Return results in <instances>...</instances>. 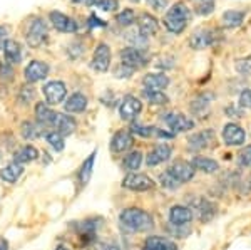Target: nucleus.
I'll return each instance as SVG.
<instances>
[{
    "mask_svg": "<svg viewBox=\"0 0 251 250\" xmlns=\"http://www.w3.org/2000/svg\"><path fill=\"white\" fill-rule=\"evenodd\" d=\"M119 220L126 228L132 232H146L154 225L151 213L141 210V208H127L119 215Z\"/></svg>",
    "mask_w": 251,
    "mask_h": 250,
    "instance_id": "f257e3e1",
    "label": "nucleus"
},
{
    "mask_svg": "<svg viewBox=\"0 0 251 250\" xmlns=\"http://www.w3.org/2000/svg\"><path fill=\"white\" fill-rule=\"evenodd\" d=\"M188 19H189V9L186 7V3L183 2H176L174 5L166 12L164 15V27L173 34H181L186 26H188Z\"/></svg>",
    "mask_w": 251,
    "mask_h": 250,
    "instance_id": "f03ea898",
    "label": "nucleus"
},
{
    "mask_svg": "<svg viewBox=\"0 0 251 250\" xmlns=\"http://www.w3.org/2000/svg\"><path fill=\"white\" fill-rule=\"evenodd\" d=\"M47 39V26L42 19L34 17L27 26L25 40L30 47H40Z\"/></svg>",
    "mask_w": 251,
    "mask_h": 250,
    "instance_id": "7ed1b4c3",
    "label": "nucleus"
},
{
    "mask_svg": "<svg viewBox=\"0 0 251 250\" xmlns=\"http://www.w3.org/2000/svg\"><path fill=\"white\" fill-rule=\"evenodd\" d=\"M121 64L131 71H136L148 64V57L139 47H126L121 51Z\"/></svg>",
    "mask_w": 251,
    "mask_h": 250,
    "instance_id": "20e7f679",
    "label": "nucleus"
},
{
    "mask_svg": "<svg viewBox=\"0 0 251 250\" xmlns=\"http://www.w3.org/2000/svg\"><path fill=\"white\" fill-rule=\"evenodd\" d=\"M164 123L174 133H184L194 128V121L183 112H169V114L164 116Z\"/></svg>",
    "mask_w": 251,
    "mask_h": 250,
    "instance_id": "39448f33",
    "label": "nucleus"
},
{
    "mask_svg": "<svg viewBox=\"0 0 251 250\" xmlns=\"http://www.w3.org/2000/svg\"><path fill=\"white\" fill-rule=\"evenodd\" d=\"M216 40H218V32L214 29H200L193 34V37L189 39V44H191L193 49L203 51L206 47L213 46Z\"/></svg>",
    "mask_w": 251,
    "mask_h": 250,
    "instance_id": "423d86ee",
    "label": "nucleus"
},
{
    "mask_svg": "<svg viewBox=\"0 0 251 250\" xmlns=\"http://www.w3.org/2000/svg\"><path fill=\"white\" fill-rule=\"evenodd\" d=\"M44 96H46L47 104H59L66 99L67 89H66V84L62 81H50L47 83L46 86L42 87Z\"/></svg>",
    "mask_w": 251,
    "mask_h": 250,
    "instance_id": "0eeeda50",
    "label": "nucleus"
},
{
    "mask_svg": "<svg viewBox=\"0 0 251 250\" xmlns=\"http://www.w3.org/2000/svg\"><path fill=\"white\" fill-rule=\"evenodd\" d=\"M123 185L132 192H148L152 190L154 181L149 178L148 175H143V173H131V175H127L124 178Z\"/></svg>",
    "mask_w": 251,
    "mask_h": 250,
    "instance_id": "6e6552de",
    "label": "nucleus"
},
{
    "mask_svg": "<svg viewBox=\"0 0 251 250\" xmlns=\"http://www.w3.org/2000/svg\"><path fill=\"white\" fill-rule=\"evenodd\" d=\"M141 111H143V103H141L136 96H126V98L121 101L119 114L124 121H132Z\"/></svg>",
    "mask_w": 251,
    "mask_h": 250,
    "instance_id": "1a4fd4ad",
    "label": "nucleus"
},
{
    "mask_svg": "<svg viewBox=\"0 0 251 250\" xmlns=\"http://www.w3.org/2000/svg\"><path fill=\"white\" fill-rule=\"evenodd\" d=\"M223 139H225V143L229 144V146H240V144L245 143L246 133L240 124L228 123L225 126V130H223Z\"/></svg>",
    "mask_w": 251,
    "mask_h": 250,
    "instance_id": "9d476101",
    "label": "nucleus"
},
{
    "mask_svg": "<svg viewBox=\"0 0 251 250\" xmlns=\"http://www.w3.org/2000/svg\"><path fill=\"white\" fill-rule=\"evenodd\" d=\"M52 126L55 128V133H59L60 136H69L77 130V121L72 118V116L64 114V112H55Z\"/></svg>",
    "mask_w": 251,
    "mask_h": 250,
    "instance_id": "9b49d317",
    "label": "nucleus"
},
{
    "mask_svg": "<svg viewBox=\"0 0 251 250\" xmlns=\"http://www.w3.org/2000/svg\"><path fill=\"white\" fill-rule=\"evenodd\" d=\"M111 66V49L107 44H99L94 51V57H92V67L99 72H106Z\"/></svg>",
    "mask_w": 251,
    "mask_h": 250,
    "instance_id": "f8f14e48",
    "label": "nucleus"
},
{
    "mask_svg": "<svg viewBox=\"0 0 251 250\" xmlns=\"http://www.w3.org/2000/svg\"><path fill=\"white\" fill-rule=\"evenodd\" d=\"M194 171L196 170H194L193 165L188 163V161H176V163H173L168 170L169 175H173L179 183H186V181L193 180Z\"/></svg>",
    "mask_w": 251,
    "mask_h": 250,
    "instance_id": "ddd939ff",
    "label": "nucleus"
},
{
    "mask_svg": "<svg viewBox=\"0 0 251 250\" xmlns=\"http://www.w3.org/2000/svg\"><path fill=\"white\" fill-rule=\"evenodd\" d=\"M27 83H37V81H44L49 74V64L42 62V60H32L29 66L24 71Z\"/></svg>",
    "mask_w": 251,
    "mask_h": 250,
    "instance_id": "4468645a",
    "label": "nucleus"
},
{
    "mask_svg": "<svg viewBox=\"0 0 251 250\" xmlns=\"http://www.w3.org/2000/svg\"><path fill=\"white\" fill-rule=\"evenodd\" d=\"M49 19H50L52 26L60 32H75L77 30L75 20L71 19L66 14H62V12H57V10L50 12V14H49Z\"/></svg>",
    "mask_w": 251,
    "mask_h": 250,
    "instance_id": "2eb2a0df",
    "label": "nucleus"
},
{
    "mask_svg": "<svg viewBox=\"0 0 251 250\" xmlns=\"http://www.w3.org/2000/svg\"><path fill=\"white\" fill-rule=\"evenodd\" d=\"M191 208L196 212L198 219H200L201 222H209L214 217V213H216L214 205L211 203V201H208L204 198H194L193 203H191Z\"/></svg>",
    "mask_w": 251,
    "mask_h": 250,
    "instance_id": "dca6fc26",
    "label": "nucleus"
},
{
    "mask_svg": "<svg viewBox=\"0 0 251 250\" xmlns=\"http://www.w3.org/2000/svg\"><path fill=\"white\" fill-rule=\"evenodd\" d=\"M193 219V212L191 208L184 207V205H174L169 212V220H171L173 225L176 227H183V225H188Z\"/></svg>",
    "mask_w": 251,
    "mask_h": 250,
    "instance_id": "f3484780",
    "label": "nucleus"
},
{
    "mask_svg": "<svg viewBox=\"0 0 251 250\" xmlns=\"http://www.w3.org/2000/svg\"><path fill=\"white\" fill-rule=\"evenodd\" d=\"M134 143V138L129 131H117L111 139V150L114 153H124Z\"/></svg>",
    "mask_w": 251,
    "mask_h": 250,
    "instance_id": "a211bd4d",
    "label": "nucleus"
},
{
    "mask_svg": "<svg viewBox=\"0 0 251 250\" xmlns=\"http://www.w3.org/2000/svg\"><path fill=\"white\" fill-rule=\"evenodd\" d=\"M171 146L169 144H157L152 151H149L148 155V160H146V163L149 165V167H156V165H161L164 163V161H168L171 158Z\"/></svg>",
    "mask_w": 251,
    "mask_h": 250,
    "instance_id": "6ab92c4d",
    "label": "nucleus"
},
{
    "mask_svg": "<svg viewBox=\"0 0 251 250\" xmlns=\"http://www.w3.org/2000/svg\"><path fill=\"white\" fill-rule=\"evenodd\" d=\"M157 27H159V24L151 14H141L139 19H137V29H139V34L144 39L149 37V35H154L157 32Z\"/></svg>",
    "mask_w": 251,
    "mask_h": 250,
    "instance_id": "aec40b11",
    "label": "nucleus"
},
{
    "mask_svg": "<svg viewBox=\"0 0 251 250\" xmlns=\"http://www.w3.org/2000/svg\"><path fill=\"white\" fill-rule=\"evenodd\" d=\"M3 54H5V60L10 64H19L22 60V47L17 40L9 39L3 46Z\"/></svg>",
    "mask_w": 251,
    "mask_h": 250,
    "instance_id": "412c9836",
    "label": "nucleus"
},
{
    "mask_svg": "<svg viewBox=\"0 0 251 250\" xmlns=\"http://www.w3.org/2000/svg\"><path fill=\"white\" fill-rule=\"evenodd\" d=\"M143 84L146 89H151V91H163L168 87L169 84V78L164 74H148L144 76Z\"/></svg>",
    "mask_w": 251,
    "mask_h": 250,
    "instance_id": "4be33fe9",
    "label": "nucleus"
},
{
    "mask_svg": "<svg viewBox=\"0 0 251 250\" xmlns=\"http://www.w3.org/2000/svg\"><path fill=\"white\" fill-rule=\"evenodd\" d=\"M144 249H148V250H177V245L171 240L164 239V237L152 235V237H148V239H146Z\"/></svg>",
    "mask_w": 251,
    "mask_h": 250,
    "instance_id": "5701e85b",
    "label": "nucleus"
},
{
    "mask_svg": "<svg viewBox=\"0 0 251 250\" xmlns=\"http://www.w3.org/2000/svg\"><path fill=\"white\" fill-rule=\"evenodd\" d=\"M213 139H214V133L208 130L203 133H198V135H193L188 139V143L191 150H203V148L209 146V143H213Z\"/></svg>",
    "mask_w": 251,
    "mask_h": 250,
    "instance_id": "b1692460",
    "label": "nucleus"
},
{
    "mask_svg": "<svg viewBox=\"0 0 251 250\" xmlns=\"http://www.w3.org/2000/svg\"><path fill=\"white\" fill-rule=\"evenodd\" d=\"M64 108H66L67 112H82L87 108V98L80 92H74L64 103Z\"/></svg>",
    "mask_w": 251,
    "mask_h": 250,
    "instance_id": "393cba45",
    "label": "nucleus"
},
{
    "mask_svg": "<svg viewBox=\"0 0 251 250\" xmlns=\"http://www.w3.org/2000/svg\"><path fill=\"white\" fill-rule=\"evenodd\" d=\"M24 173V167L20 163H9L5 168H3L2 171H0V178L3 181H7V183H15L20 176H22Z\"/></svg>",
    "mask_w": 251,
    "mask_h": 250,
    "instance_id": "a878e982",
    "label": "nucleus"
},
{
    "mask_svg": "<svg viewBox=\"0 0 251 250\" xmlns=\"http://www.w3.org/2000/svg\"><path fill=\"white\" fill-rule=\"evenodd\" d=\"M193 168L194 170H200L203 173H214L220 170V165L218 161H214L211 158H204V156H196L193 161H191Z\"/></svg>",
    "mask_w": 251,
    "mask_h": 250,
    "instance_id": "bb28decb",
    "label": "nucleus"
},
{
    "mask_svg": "<svg viewBox=\"0 0 251 250\" xmlns=\"http://www.w3.org/2000/svg\"><path fill=\"white\" fill-rule=\"evenodd\" d=\"M35 116H37V121L42 126H49V124L54 123L55 112L46 103H37V106H35Z\"/></svg>",
    "mask_w": 251,
    "mask_h": 250,
    "instance_id": "cd10ccee",
    "label": "nucleus"
},
{
    "mask_svg": "<svg viewBox=\"0 0 251 250\" xmlns=\"http://www.w3.org/2000/svg\"><path fill=\"white\" fill-rule=\"evenodd\" d=\"M94 161H96V151L89 155V158L84 161L82 167H80V171H79V181L82 187H86L91 180V175H92V168H94Z\"/></svg>",
    "mask_w": 251,
    "mask_h": 250,
    "instance_id": "c85d7f7f",
    "label": "nucleus"
},
{
    "mask_svg": "<svg viewBox=\"0 0 251 250\" xmlns=\"http://www.w3.org/2000/svg\"><path fill=\"white\" fill-rule=\"evenodd\" d=\"M37 156H39V151L35 150L34 146H30V144H27V146H24V148H20V150L15 153V163H30V161H34V160H37Z\"/></svg>",
    "mask_w": 251,
    "mask_h": 250,
    "instance_id": "c756f323",
    "label": "nucleus"
},
{
    "mask_svg": "<svg viewBox=\"0 0 251 250\" xmlns=\"http://www.w3.org/2000/svg\"><path fill=\"white\" fill-rule=\"evenodd\" d=\"M245 15L246 14L241 10H228L223 14V24H225L226 27H238V26H241Z\"/></svg>",
    "mask_w": 251,
    "mask_h": 250,
    "instance_id": "7c9ffc66",
    "label": "nucleus"
},
{
    "mask_svg": "<svg viewBox=\"0 0 251 250\" xmlns=\"http://www.w3.org/2000/svg\"><path fill=\"white\" fill-rule=\"evenodd\" d=\"M141 163H143V153H141V151H132L124 158L123 167L127 171H134V170H139Z\"/></svg>",
    "mask_w": 251,
    "mask_h": 250,
    "instance_id": "2f4dec72",
    "label": "nucleus"
},
{
    "mask_svg": "<svg viewBox=\"0 0 251 250\" xmlns=\"http://www.w3.org/2000/svg\"><path fill=\"white\" fill-rule=\"evenodd\" d=\"M144 98L149 101V104H156V106H159V104H166L168 103V96L164 94L163 91H151V89H144L143 91Z\"/></svg>",
    "mask_w": 251,
    "mask_h": 250,
    "instance_id": "473e14b6",
    "label": "nucleus"
},
{
    "mask_svg": "<svg viewBox=\"0 0 251 250\" xmlns=\"http://www.w3.org/2000/svg\"><path fill=\"white\" fill-rule=\"evenodd\" d=\"M20 133H22V136L25 139H35L40 136L39 126L35 123H32V121H25V123H22V126H20Z\"/></svg>",
    "mask_w": 251,
    "mask_h": 250,
    "instance_id": "72a5a7b5",
    "label": "nucleus"
},
{
    "mask_svg": "<svg viewBox=\"0 0 251 250\" xmlns=\"http://www.w3.org/2000/svg\"><path fill=\"white\" fill-rule=\"evenodd\" d=\"M46 139L55 151H62L64 146H66V144H64V136H60L59 133H55V131L46 133Z\"/></svg>",
    "mask_w": 251,
    "mask_h": 250,
    "instance_id": "f704fd0d",
    "label": "nucleus"
},
{
    "mask_svg": "<svg viewBox=\"0 0 251 250\" xmlns=\"http://www.w3.org/2000/svg\"><path fill=\"white\" fill-rule=\"evenodd\" d=\"M116 20L119 26L127 27L136 22V14H134V10H131V9H124L123 12H119V14L116 15Z\"/></svg>",
    "mask_w": 251,
    "mask_h": 250,
    "instance_id": "c9c22d12",
    "label": "nucleus"
},
{
    "mask_svg": "<svg viewBox=\"0 0 251 250\" xmlns=\"http://www.w3.org/2000/svg\"><path fill=\"white\" fill-rule=\"evenodd\" d=\"M89 3L97 7V9L104 10V12H114L117 7H119V2H117V0H91Z\"/></svg>",
    "mask_w": 251,
    "mask_h": 250,
    "instance_id": "e433bc0d",
    "label": "nucleus"
},
{
    "mask_svg": "<svg viewBox=\"0 0 251 250\" xmlns=\"http://www.w3.org/2000/svg\"><path fill=\"white\" fill-rule=\"evenodd\" d=\"M161 185H163L164 188H168V190H176L177 187H179V181L174 178L173 175H169L168 171L164 173V175H161Z\"/></svg>",
    "mask_w": 251,
    "mask_h": 250,
    "instance_id": "4c0bfd02",
    "label": "nucleus"
},
{
    "mask_svg": "<svg viewBox=\"0 0 251 250\" xmlns=\"http://www.w3.org/2000/svg\"><path fill=\"white\" fill-rule=\"evenodd\" d=\"M35 98V89L32 86H24L22 89H20V94H19V101L22 104L29 103L30 99Z\"/></svg>",
    "mask_w": 251,
    "mask_h": 250,
    "instance_id": "58836bf2",
    "label": "nucleus"
},
{
    "mask_svg": "<svg viewBox=\"0 0 251 250\" xmlns=\"http://www.w3.org/2000/svg\"><path fill=\"white\" fill-rule=\"evenodd\" d=\"M238 163H240V167L251 168V146H246L245 150H241L240 156H238Z\"/></svg>",
    "mask_w": 251,
    "mask_h": 250,
    "instance_id": "ea45409f",
    "label": "nucleus"
},
{
    "mask_svg": "<svg viewBox=\"0 0 251 250\" xmlns=\"http://www.w3.org/2000/svg\"><path fill=\"white\" fill-rule=\"evenodd\" d=\"M0 79H5V81L14 79V67H12L9 62L0 64Z\"/></svg>",
    "mask_w": 251,
    "mask_h": 250,
    "instance_id": "a19ab883",
    "label": "nucleus"
},
{
    "mask_svg": "<svg viewBox=\"0 0 251 250\" xmlns=\"http://www.w3.org/2000/svg\"><path fill=\"white\" fill-rule=\"evenodd\" d=\"M240 104H241V108H250L251 110V89H246V91L241 92Z\"/></svg>",
    "mask_w": 251,
    "mask_h": 250,
    "instance_id": "79ce46f5",
    "label": "nucleus"
},
{
    "mask_svg": "<svg viewBox=\"0 0 251 250\" xmlns=\"http://www.w3.org/2000/svg\"><path fill=\"white\" fill-rule=\"evenodd\" d=\"M236 69L245 76H251V62L250 60H240L236 64Z\"/></svg>",
    "mask_w": 251,
    "mask_h": 250,
    "instance_id": "37998d69",
    "label": "nucleus"
},
{
    "mask_svg": "<svg viewBox=\"0 0 251 250\" xmlns=\"http://www.w3.org/2000/svg\"><path fill=\"white\" fill-rule=\"evenodd\" d=\"M213 9H214V3L213 2H201V5L198 7V14L208 15V14H211Z\"/></svg>",
    "mask_w": 251,
    "mask_h": 250,
    "instance_id": "c03bdc74",
    "label": "nucleus"
},
{
    "mask_svg": "<svg viewBox=\"0 0 251 250\" xmlns=\"http://www.w3.org/2000/svg\"><path fill=\"white\" fill-rule=\"evenodd\" d=\"M154 10H164L168 7V0H146Z\"/></svg>",
    "mask_w": 251,
    "mask_h": 250,
    "instance_id": "a18cd8bd",
    "label": "nucleus"
},
{
    "mask_svg": "<svg viewBox=\"0 0 251 250\" xmlns=\"http://www.w3.org/2000/svg\"><path fill=\"white\" fill-rule=\"evenodd\" d=\"M7 40H9V27L0 26V51L3 49V46H5Z\"/></svg>",
    "mask_w": 251,
    "mask_h": 250,
    "instance_id": "49530a36",
    "label": "nucleus"
},
{
    "mask_svg": "<svg viewBox=\"0 0 251 250\" xmlns=\"http://www.w3.org/2000/svg\"><path fill=\"white\" fill-rule=\"evenodd\" d=\"M131 69H129V67H126V66H123V64H121V67L119 69L116 71V76L117 78H129V74H131Z\"/></svg>",
    "mask_w": 251,
    "mask_h": 250,
    "instance_id": "de8ad7c7",
    "label": "nucleus"
},
{
    "mask_svg": "<svg viewBox=\"0 0 251 250\" xmlns=\"http://www.w3.org/2000/svg\"><path fill=\"white\" fill-rule=\"evenodd\" d=\"M91 26H99V27H106V22L104 20H100V19H97L96 15H91Z\"/></svg>",
    "mask_w": 251,
    "mask_h": 250,
    "instance_id": "09e8293b",
    "label": "nucleus"
},
{
    "mask_svg": "<svg viewBox=\"0 0 251 250\" xmlns=\"http://www.w3.org/2000/svg\"><path fill=\"white\" fill-rule=\"evenodd\" d=\"M100 250H119V249L114 247V245H102V247H100Z\"/></svg>",
    "mask_w": 251,
    "mask_h": 250,
    "instance_id": "8fccbe9b",
    "label": "nucleus"
},
{
    "mask_svg": "<svg viewBox=\"0 0 251 250\" xmlns=\"http://www.w3.org/2000/svg\"><path fill=\"white\" fill-rule=\"evenodd\" d=\"M0 250H7V242L5 240H0Z\"/></svg>",
    "mask_w": 251,
    "mask_h": 250,
    "instance_id": "3c124183",
    "label": "nucleus"
},
{
    "mask_svg": "<svg viewBox=\"0 0 251 250\" xmlns=\"http://www.w3.org/2000/svg\"><path fill=\"white\" fill-rule=\"evenodd\" d=\"M55 250H69V249H67V247H64V245H60V247H57Z\"/></svg>",
    "mask_w": 251,
    "mask_h": 250,
    "instance_id": "603ef678",
    "label": "nucleus"
},
{
    "mask_svg": "<svg viewBox=\"0 0 251 250\" xmlns=\"http://www.w3.org/2000/svg\"><path fill=\"white\" fill-rule=\"evenodd\" d=\"M75 2H86V3H89L91 0H75Z\"/></svg>",
    "mask_w": 251,
    "mask_h": 250,
    "instance_id": "864d4df0",
    "label": "nucleus"
},
{
    "mask_svg": "<svg viewBox=\"0 0 251 250\" xmlns=\"http://www.w3.org/2000/svg\"><path fill=\"white\" fill-rule=\"evenodd\" d=\"M201 2H213V0H201Z\"/></svg>",
    "mask_w": 251,
    "mask_h": 250,
    "instance_id": "5fc2aeb1",
    "label": "nucleus"
},
{
    "mask_svg": "<svg viewBox=\"0 0 251 250\" xmlns=\"http://www.w3.org/2000/svg\"><path fill=\"white\" fill-rule=\"evenodd\" d=\"M132 2H139V0H132Z\"/></svg>",
    "mask_w": 251,
    "mask_h": 250,
    "instance_id": "6e6d98bb",
    "label": "nucleus"
},
{
    "mask_svg": "<svg viewBox=\"0 0 251 250\" xmlns=\"http://www.w3.org/2000/svg\"><path fill=\"white\" fill-rule=\"evenodd\" d=\"M144 250H148V249H144Z\"/></svg>",
    "mask_w": 251,
    "mask_h": 250,
    "instance_id": "4d7b16f0",
    "label": "nucleus"
}]
</instances>
